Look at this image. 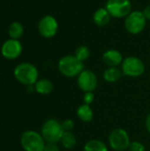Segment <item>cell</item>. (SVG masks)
<instances>
[{
    "label": "cell",
    "instance_id": "obj_1",
    "mask_svg": "<svg viewBox=\"0 0 150 151\" xmlns=\"http://www.w3.org/2000/svg\"><path fill=\"white\" fill-rule=\"evenodd\" d=\"M13 74L19 83L26 86H33L39 80L38 69L35 65L27 62L19 64L15 67Z\"/></svg>",
    "mask_w": 150,
    "mask_h": 151
},
{
    "label": "cell",
    "instance_id": "obj_2",
    "mask_svg": "<svg viewBox=\"0 0 150 151\" xmlns=\"http://www.w3.org/2000/svg\"><path fill=\"white\" fill-rule=\"evenodd\" d=\"M57 68L63 76L73 78L78 77L79 74L84 70V64L74 55H66L59 59Z\"/></svg>",
    "mask_w": 150,
    "mask_h": 151
},
{
    "label": "cell",
    "instance_id": "obj_3",
    "mask_svg": "<svg viewBox=\"0 0 150 151\" xmlns=\"http://www.w3.org/2000/svg\"><path fill=\"white\" fill-rule=\"evenodd\" d=\"M64 132L61 122L55 119H47L41 128V134L46 143L59 142Z\"/></svg>",
    "mask_w": 150,
    "mask_h": 151
},
{
    "label": "cell",
    "instance_id": "obj_4",
    "mask_svg": "<svg viewBox=\"0 0 150 151\" xmlns=\"http://www.w3.org/2000/svg\"><path fill=\"white\" fill-rule=\"evenodd\" d=\"M20 145L25 151H42L46 145V142L41 133L27 130L20 136Z\"/></svg>",
    "mask_w": 150,
    "mask_h": 151
},
{
    "label": "cell",
    "instance_id": "obj_5",
    "mask_svg": "<svg viewBox=\"0 0 150 151\" xmlns=\"http://www.w3.org/2000/svg\"><path fill=\"white\" fill-rule=\"evenodd\" d=\"M121 70L123 75L131 78H137L144 73L145 65L141 58L135 56H129L124 58L121 64Z\"/></svg>",
    "mask_w": 150,
    "mask_h": 151
},
{
    "label": "cell",
    "instance_id": "obj_6",
    "mask_svg": "<svg viewBox=\"0 0 150 151\" xmlns=\"http://www.w3.org/2000/svg\"><path fill=\"white\" fill-rule=\"evenodd\" d=\"M108 142L113 150L126 151L130 146L131 141L126 130L124 128H116L110 133Z\"/></svg>",
    "mask_w": 150,
    "mask_h": 151
},
{
    "label": "cell",
    "instance_id": "obj_7",
    "mask_svg": "<svg viewBox=\"0 0 150 151\" xmlns=\"http://www.w3.org/2000/svg\"><path fill=\"white\" fill-rule=\"evenodd\" d=\"M147 19L141 11L131 12L125 19V27L132 35L141 33L146 27Z\"/></svg>",
    "mask_w": 150,
    "mask_h": 151
},
{
    "label": "cell",
    "instance_id": "obj_8",
    "mask_svg": "<svg viewBox=\"0 0 150 151\" xmlns=\"http://www.w3.org/2000/svg\"><path fill=\"white\" fill-rule=\"evenodd\" d=\"M105 8L111 17L121 19L132 12V3L130 0H108Z\"/></svg>",
    "mask_w": 150,
    "mask_h": 151
},
{
    "label": "cell",
    "instance_id": "obj_9",
    "mask_svg": "<svg viewBox=\"0 0 150 151\" xmlns=\"http://www.w3.org/2000/svg\"><path fill=\"white\" fill-rule=\"evenodd\" d=\"M77 84L84 93L94 92L98 86V79L93 71L84 69L77 77Z\"/></svg>",
    "mask_w": 150,
    "mask_h": 151
},
{
    "label": "cell",
    "instance_id": "obj_10",
    "mask_svg": "<svg viewBox=\"0 0 150 151\" xmlns=\"http://www.w3.org/2000/svg\"><path fill=\"white\" fill-rule=\"evenodd\" d=\"M38 30L42 36L45 38H51L56 35L58 30V23L53 16L46 15L39 21Z\"/></svg>",
    "mask_w": 150,
    "mask_h": 151
},
{
    "label": "cell",
    "instance_id": "obj_11",
    "mask_svg": "<svg viewBox=\"0 0 150 151\" xmlns=\"http://www.w3.org/2000/svg\"><path fill=\"white\" fill-rule=\"evenodd\" d=\"M22 52V45L16 39H9L4 42L1 48L2 56L7 59H16Z\"/></svg>",
    "mask_w": 150,
    "mask_h": 151
},
{
    "label": "cell",
    "instance_id": "obj_12",
    "mask_svg": "<svg viewBox=\"0 0 150 151\" xmlns=\"http://www.w3.org/2000/svg\"><path fill=\"white\" fill-rule=\"evenodd\" d=\"M122 53L115 49H111L106 50L103 54V61L109 67H118L123 62Z\"/></svg>",
    "mask_w": 150,
    "mask_h": 151
},
{
    "label": "cell",
    "instance_id": "obj_13",
    "mask_svg": "<svg viewBox=\"0 0 150 151\" xmlns=\"http://www.w3.org/2000/svg\"><path fill=\"white\" fill-rule=\"evenodd\" d=\"M111 18V15L110 14V12L107 11L106 8L97 9L93 15V20L95 24L100 27H105L107 24H109Z\"/></svg>",
    "mask_w": 150,
    "mask_h": 151
},
{
    "label": "cell",
    "instance_id": "obj_14",
    "mask_svg": "<svg viewBox=\"0 0 150 151\" xmlns=\"http://www.w3.org/2000/svg\"><path fill=\"white\" fill-rule=\"evenodd\" d=\"M34 86V88L35 92L42 96L50 95L54 88V85L52 81L48 79H40L35 82Z\"/></svg>",
    "mask_w": 150,
    "mask_h": 151
},
{
    "label": "cell",
    "instance_id": "obj_15",
    "mask_svg": "<svg viewBox=\"0 0 150 151\" xmlns=\"http://www.w3.org/2000/svg\"><path fill=\"white\" fill-rule=\"evenodd\" d=\"M76 115L78 119L84 123H89L94 119V111L91 106L88 104H85L80 105L77 108Z\"/></svg>",
    "mask_w": 150,
    "mask_h": 151
},
{
    "label": "cell",
    "instance_id": "obj_16",
    "mask_svg": "<svg viewBox=\"0 0 150 151\" xmlns=\"http://www.w3.org/2000/svg\"><path fill=\"white\" fill-rule=\"evenodd\" d=\"M123 73L122 70L118 67H108L103 74V80L109 83H114L120 80Z\"/></svg>",
    "mask_w": 150,
    "mask_h": 151
},
{
    "label": "cell",
    "instance_id": "obj_17",
    "mask_svg": "<svg viewBox=\"0 0 150 151\" xmlns=\"http://www.w3.org/2000/svg\"><path fill=\"white\" fill-rule=\"evenodd\" d=\"M59 142L65 150H72L77 144V138L72 132H64Z\"/></svg>",
    "mask_w": 150,
    "mask_h": 151
},
{
    "label": "cell",
    "instance_id": "obj_18",
    "mask_svg": "<svg viewBox=\"0 0 150 151\" xmlns=\"http://www.w3.org/2000/svg\"><path fill=\"white\" fill-rule=\"evenodd\" d=\"M84 151H109L107 145L101 140L93 139L88 141L85 146Z\"/></svg>",
    "mask_w": 150,
    "mask_h": 151
},
{
    "label": "cell",
    "instance_id": "obj_19",
    "mask_svg": "<svg viewBox=\"0 0 150 151\" xmlns=\"http://www.w3.org/2000/svg\"><path fill=\"white\" fill-rule=\"evenodd\" d=\"M9 35L11 39H19L24 34V27L19 22H12L8 30Z\"/></svg>",
    "mask_w": 150,
    "mask_h": 151
},
{
    "label": "cell",
    "instance_id": "obj_20",
    "mask_svg": "<svg viewBox=\"0 0 150 151\" xmlns=\"http://www.w3.org/2000/svg\"><path fill=\"white\" fill-rule=\"evenodd\" d=\"M74 56L81 62H84L86 60H88L90 57V50L88 49V47L85 46V45H81L79 46L74 53Z\"/></svg>",
    "mask_w": 150,
    "mask_h": 151
},
{
    "label": "cell",
    "instance_id": "obj_21",
    "mask_svg": "<svg viewBox=\"0 0 150 151\" xmlns=\"http://www.w3.org/2000/svg\"><path fill=\"white\" fill-rule=\"evenodd\" d=\"M128 151H146V147L142 142L139 141H133L131 142Z\"/></svg>",
    "mask_w": 150,
    "mask_h": 151
},
{
    "label": "cell",
    "instance_id": "obj_22",
    "mask_svg": "<svg viewBox=\"0 0 150 151\" xmlns=\"http://www.w3.org/2000/svg\"><path fill=\"white\" fill-rule=\"evenodd\" d=\"M62 127L65 132H72L74 128V121L71 119H66L63 122H61Z\"/></svg>",
    "mask_w": 150,
    "mask_h": 151
},
{
    "label": "cell",
    "instance_id": "obj_23",
    "mask_svg": "<svg viewBox=\"0 0 150 151\" xmlns=\"http://www.w3.org/2000/svg\"><path fill=\"white\" fill-rule=\"evenodd\" d=\"M82 99H83V104L90 105L91 104H93V102L95 100L94 92H86V93H84Z\"/></svg>",
    "mask_w": 150,
    "mask_h": 151
},
{
    "label": "cell",
    "instance_id": "obj_24",
    "mask_svg": "<svg viewBox=\"0 0 150 151\" xmlns=\"http://www.w3.org/2000/svg\"><path fill=\"white\" fill-rule=\"evenodd\" d=\"M42 151H59V148L57 143H46Z\"/></svg>",
    "mask_w": 150,
    "mask_h": 151
},
{
    "label": "cell",
    "instance_id": "obj_25",
    "mask_svg": "<svg viewBox=\"0 0 150 151\" xmlns=\"http://www.w3.org/2000/svg\"><path fill=\"white\" fill-rule=\"evenodd\" d=\"M142 12H143V14H144L146 19H147V20H150V4L149 5H147V6L144 8V10H143Z\"/></svg>",
    "mask_w": 150,
    "mask_h": 151
},
{
    "label": "cell",
    "instance_id": "obj_26",
    "mask_svg": "<svg viewBox=\"0 0 150 151\" xmlns=\"http://www.w3.org/2000/svg\"><path fill=\"white\" fill-rule=\"evenodd\" d=\"M145 127H146L147 132L150 134V112L147 115V117H146V119H145Z\"/></svg>",
    "mask_w": 150,
    "mask_h": 151
}]
</instances>
